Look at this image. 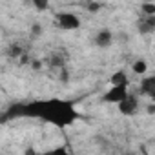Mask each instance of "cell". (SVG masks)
<instances>
[{
  "mask_svg": "<svg viewBox=\"0 0 155 155\" xmlns=\"http://www.w3.org/2000/svg\"><path fill=\"white\" fill-rule=\"evenodd\" d=\"M142 13L144 15H155V4L153 2H144L142 4Z\"/></svg>",
  "mask_w": 155,
  "mask_h": 155,
  "instance_id": "obj_10",
  "label": "cell"
},
{
  "mask_svg": "<svg viewBox=\"0 0 155 155\" xmlns=\"http://www.w3.org/2000/svg\"><path fill=\"white\" fill-rule=\"evenodd\" d=\"M146 111H148L150 115H155V102H153V104H150V106L146 108Z\"/></svg>",
  "mask_w": 155,
  "mask_h": 155,
  "instance_id": "obj_15",
  "label": "cell"
},
{
  "mask_svg": "<svg viewBox=\"0 0 155 155\" xmlns=\"http://www.w3.org/2000/svg\"><path fill=\"white\" fill-rule=\"evenodd\" d=\"M57 20H58V26L62 29H77L81 26V18L73 13H60L57 17Z\"/></svg>",
  "mask_w": 155,
  "mask_h": 155,
  "instance_id": "obj_3",
  "label": "cell"
},
{
  "mask_svg": "<svg viewBox=\"0 0 155 155\" xmlns=\"http://www.w3.org/2000/svg\"><path fill=\"white\" fill-rule=\"evenodd\" d=\"M111 86H126L128 84V77H126V73L124 71H117V73H113L111 75Z\"/></svg>",
  "mask_w": 155,
  "mask_h": 155,
  "instance_id": "obj_8",
  "label": "cell"
},
{
  "mask_svg": "<svg viewBox=\"0 0 155 155\" xmlns=\"http://www.w3.org/2000/svg\"><path fill=\"white\" fill-rule=\"evenodd\" d=\"M40 31H42V28H40L38 24H33V28H31V33H33V35H40Z\"/></svg>",
  "mask_w": 155,
  "mask_h": 155,
  "instance_id": "obj_14",
  "label": "cell"
},
{
  "mask_svg": "<svg viewBox=\"0 0 155 155\" xmlns=\"http://www.w3.org/2000/svg\"><path fill=\"white\" fill-rule=\"evenodd\" d=\"M137 110H139V99L133 95H128L124 101L119 102V111L122 115H135Z\"/></svg>",
  "mask_w": 155,
  "mask_h": 155,
  "instance_id": "obj_4",
  "label": "cell"
},
{
  "mask_svg": "<svg viewBox=\"0 0 155 155\" xmlns=\"http://www.w3.org/2000/svg\"><path fill=\"white\" fill-rule=\"evenodd\" d=\"M150 97H151V101H153V102H155V93H151V95H150Z\"/></svg>",
  "mask_w": 155,
  "mask_h": 155,
  "instance_id": "obj_16",
  "label": "cell"
},
{
  "mask_svg": "<svg viewBox=\"0 0 155 155\" xmlns=\"http://www.w3.org/2000/svg\"><path fill=\"white\" fill-rule=\"evenodd\" d=\"M28 113L31 115H40L46 120H51L58 126H66L71 120H75L77 113L73 110L71 104L62 102V101H49V102H38L35 106H28L26 108Z\"/></svg>",
  "mask_w": 155,
  "mask_h": 155,
  "instance_id": "obj_1",
  "label": "cell"
},
{
  "mask_svg": "<svg viewBox=\"0 0 155 155\" xmlns=\"http://www.w3.org/2000/svg\"><path fill=\"white\" fill-rule=\"evenodd\" d=\"M111 42H113V35H111L108 29L99 31L97 37H95V44L101 46V48H108V46H111Z\"/></svg>",
  "mask_w": 155,
  "mask_h": 155,
  "instance_id": "obj_6",
  "label": "cell"
},
{
  "mask_svg": "<svg viewBox=\"0 0 155 155\" xmlns=\"http://www.w3.org/2000/svg\"><path fill=\"white\" fill-rule=\"evenodd\" d=\"M140 91L146 95L155 93V77H146V79L140 81Z\"/></svg>",
  "mask_w": 155,
  "mask_h": 155,
  "instance_id": "obj_7",
  "label": "cell"
},
{
  "mask_svg": "<svg viewBox=\"0 0 155 155\" xmlns=\"http://www.w3.org/2000/svg\"><path fill=\"white\" fill-rule=\"evenodd\" d=\"M144 2H153V0H144Z\"/></svg>",
  "mask_w": 155,
  "mask_h": 155,
  "instance_id": "obj_18",
  "label": "cell"
},
{
  "mask_svg": "<svg viewBox=\"0 0 155 155\" xmlns=\"http://www.w3.org/2000/svg\"><path fill=\"white\" fill-rule=\"evenodd\" d=\"M128 95H130V93H128V84H126V86H111V90L104 95V101L119 104V102L124 101Z\"/></svg>",
  "mask_w": 155,
  "mask_h": 155,
  "instance_id": "obj_2",
  "label": "cell"
},
{
  "mask_svg": "<svg viewBox=\"0 0 155 155\" xmlns=\"http://www.w3.org/2000/svg\"><path fill=\"white\" fill-rule=\"evenodd\" d=\"M18 55H22L20 46H11L9 48V57H18Z\"/></svg>",
  "mask_w": 155,
  "mask_h": 155,
  "instance_id": "obj_12",
  "label": "cell"
},
{
  "mask_svg": "<svg viewBox=\"0 0 155 155\" xmlns=\"http://www.w3.org/2000/svg\"><path fill=\"white\" fill-rule=\"evenodd\" d=\"M82 2H91V0H82Z\"/></svg>",
  "mask_w": 155,
  "mask_h": 155,
  "instance_id": "obj_17",
  "label": "cell"
},
{
  "mask_svg": "<svg viewBox=\"0 0 155 155\" xmlns=\"http://www.w3.org/2000/svg\"><path fill=\"white\" fill-rule=\"evenodd\" d=\"M137 28H139V31H140L142 35L155 31V15H144V18L139 20Z\"/></svg>",
  "mask_w": 155,
  "mask_h": 155,
  "instance_id": "obj_5",
  "label": "cell"
},
{
  "mask_svg": "<svg viewBox=\"0 0 155 155\" xmlns=\"http://www.w3.org/2000/svg\"><path fill=\"white\" fill-rule=\"evenodd\" d=\"M131 69H133L137 75H144L146 69H148V64H146V60H135L133 66H131Z\"/></svg>",
  "mask_w": 155,
  "mask_h": 155,
  "instance_id": "obj_9",
  "label": "cell"
},
{
  "mask_svg": "<svg viewBox=\"0 0 155 155\" xmlns=\"http://www.w3.org/2000/svg\"><path fill=\"white\" fill-rule=\"evenodd\" d=\"M99 9H101V4H97V2H88V11L97 13Z\"/></svg>",
  "mask_w": 155,
  "mask_h": 155,
  "instance_id": "obj_13",
  "label": "cell"
},
{
  "mask_svg": "<svg viewBox=\"0 0 155 155\" xmlns=\"http://www.w3.org/2000/svg\"><path fill=\"white\" fill-rule=\"evenodd\" d=\"M31 2H33V6H35L37 9H40V11L48 9V6H49V0H31Z\"/></svg>",
  "mask_w": 155,
  "mask_h": 155,
  "instance_id": "obj_11",
  "label": "cell"
}]
</instances>
